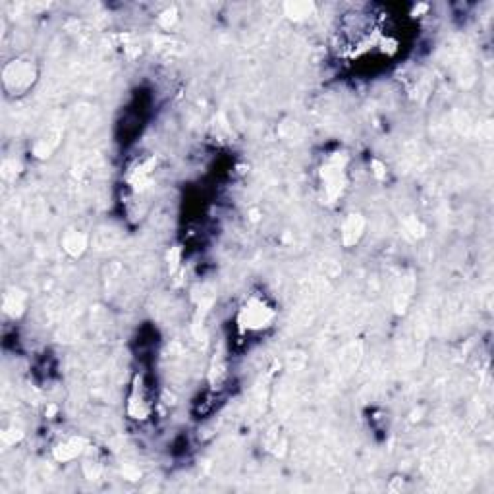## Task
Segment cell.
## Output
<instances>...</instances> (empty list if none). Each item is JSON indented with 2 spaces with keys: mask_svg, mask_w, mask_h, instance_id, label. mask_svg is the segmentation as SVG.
<instances>
[{
  "mask_svg": "<svg viewBox=\"0 0 494 494\" xmlns=\"http://www.w3.org/2000/svg\"><path fill=\"white\" fill-rule=\"evenodd\" d=\"M23 307H25V295L21 292H12L6 293L4 297V311L12 315V317H18L23 313Z\"/></svg>",
  "mask_w": 494,
  "mask_h": 494,
  "instance_id": "obj_7",
  "label": "cell"
},
{
  "mask_svg": "<svg viewBox=\"0 0 494 494\" xmlns=\"http://www.w3.org/2000/svg\"><path fill=\"white\" fill-rule=\"evenodd\" d=\"M274 321V309L261 297H251L238 313V324L245 333H261Z\"/></svg>",
  "mask_w": 494,
  "mask_h": 494,
  "instance_id": "obj_2",
  "label": "cell"
},
{
  "mask_svg": "<svg viewBox=\"0 0 494 494\" xmlns=\"http://www.w3.org/2000/svg\"><path fill=\"white\" fill-rule=\"evenodd\" d=\"M323 183H324V192L326 195L334 199V197H338L340 192H342L344 188V162L338 159V157H333L330 161L324 164L323 168Z\"/></svg>",
  "mask_w": 494,
  "mask_h": 494,
  "instance_id": "obj_3",
  "label": "cell"
},
{
  "mask_svg": "<svg viewBox=\"0 0 494 494\" xmlns=\"http://www.w3.org/2000/svg\"><path fill=\"white\" fill-rule=\"evenodd\" d=\"M37 66L31 58H14L2 70V85L10 97H21L30 91L37 81Z\"/></svg>",
  "mask_w": 494,
  "mask_h": 494,
  "instance_id": "obj_1",
  "label": "cell"
},
{
  "mask_svg": "<svg viewBox=\"0 0 494 494\" xmlns=\"http://www.w3.org/2000/svg\"><path fill=\"white\" fill-rule=\"evenodd\" d=\"M89 238L80 230H68L62 238V247L70 257H81L85 249H87Z\"/></svg>",
  "mask_w": 494,
  "mask_h": 494,
  "instance_id": "obj_5",
  "label": "cell"
},
{
  "mask_svg": "<svg viewBox=\"0 0 494 494\" xmlns=\"http://www.w3.org/2000/svg\"><path fill=\"white\" fill-rule=\"evenodd\" d=\"M365 232V218L361 214H348V218L342 222V243L346 247H353L361 240Z\"/></svg>",
  "mask_w": 494,
  "mask_h": 494,
  "instance_id": "obj_4",
  "label": "cell"
},
{
  "mask_svg": "<svg viewBox=\"0 0 494 494\" xmlns=\"http://www.w3.org/2000/svg\"><path fill=\"white\" fill-rule=\"evenodd\" d=\"M286 10H288V16H309L313 6L307 2H293V4H286Z\"/></svg>",
  "mask_w": 494,
  "mask_h": 494,
  "instance_id": "obj_8",
  "label": "cell"
},
{
  "mask_svg": "<svg viewBox=\"0 0 494 494\" xmlns=\"http://www.w3.org/2000/svg\"><path fill=\"white\" fill-rule=\"evenodd\" d=\"M83 446H85V442L81 438H70L54 450V456H56L58 462H70L83 452Z\"/></svg>",
  "mask_w": 494,
  "mask_h": 494,
  "instance_id": "obj_6",
  "label": "cell"
}]
</instances>
